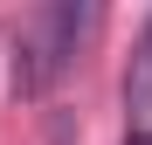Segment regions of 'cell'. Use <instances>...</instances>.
Segmentation results:
<instances>
[{
	"mask_svg": "<svg viewBox=\"0 0 152 145\" xmlns=\"http://www.w3.org/2000/svg\"><path fill=\"white\" fill-rule=\"evenodd\" d=\"M145 145H152V138H145Z\"/></svg>",
	"mask_w": 152,
	"mask_h": 145,
	"instance_id": "3",
	"label": "cell"
},
{
	"mask_svg": "<svg viewBox=\"0 0 152 145\" xmlns=\"http://www.w3.org/2000/svg\"><path fill=\"white\" fill-rule=\"evenodd\" d=\"M124 111H132V125L152 117V21H145L138 48H132V69H124Z\"/></svg>",
	"mask_w": 152,
	"mask_h": 145,
	"instance_id": "2",
	"label": "cell"
},
{
	"mask_svg": "<svg viewBox=\"0 0 152 145\" xmlns=\"http://www.w3.org/2000/svg\"><path fill=\"white\" fill-rule=\"evenodd\" d=\"M90 28H97L90 0H48V7H35L14 28V97H48L69 76V62H76Z\"/></svg>",
	"mask_w": 152,
	"mask_h": 145,
	"instance_id": "1",
	"label": "cell"
}]
</instances>
